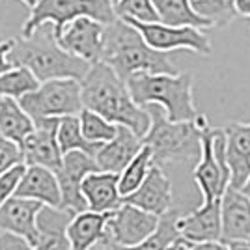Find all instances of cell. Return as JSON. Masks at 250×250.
Segmentation results:
<instances>
[{
	"label": "cell",
	"instance_id": "d6a6232c",
	"mask_svg": "<svg viewBox=\"0 0 250 250\" xmlns=\"http://www.w3.org/2000/svg\"><path fill=\"white\" fill-rule=\"evenodd\" d=\"M26 167H28L26 163H19V165L11 167L10 170H6L4 174H0V206L11 196H15L19 183L26 172Z\"/></svg>",
	"mask_w": 250,
	"mask_h": 250
},
{
	"label": "cell",
	"instance_id": "1f68e13d",
	"mask_svg": "<svg viewBox=\"0 0 250 250\" xmlns=\"http://www.w3.org/2000/svg\"><path fill=\"white\" fill-rule=\"evenodd\" d=\"M116 13L120 17H131L144 22L159 21V15L151 0H120L116 4Z\"/></svg>",
	"mask_w": 250,
	"mask_h": 250
},
{
	"label": "cell",
	"instance_id": "ab89813d",
	"mask_svg": "<svg viewBox=\"0 0 250 250\" xmlns=\"http://www.w3.org/2000/svg\"><path fill=\"white\" fill-rule=\"evenodd\" d=\"M90 250H116V249L112 247V243H110V241L103 239V241H99L94 249H90Z\"/></svg>",
	"mask_w": 250,
	"mask_h": 250
},
{
	"label": "cell",
	"instance_id": "52a82bcc",
	"mask_svg": "<svg viewBox=\"0 0 250 250\" xmlns=\"http://www.w3.org/2000/svg\"><path fill=\"white\" fill-rule=\"evenodd\" d=\"M21 106L34 118H63L83 112V86L77 79H52L40 84L38 90L22 95Z\"/></svg>",
	"mask_w": 250,
	"mask_h": 250
},
{
	"label": "cell",
	"instance_id": "9a60e30c",
	"mask_svg": "<svg viewBox=\"0 0 250 250\" xmlns=\"http://www.w3.org/2000/svg\"><path fill=\"white\" fill-rule=\"evenodd\" d=\"M172 198H174V192H172L170 177L167 176L165 168L153 165L146 179L142 181V185L135 192L124 196V202L163 217L172 209Z\"/></svg>",
	"mask_w": 250,
	"mask_h": 250
},
{
	"label": "cell",
	"instance_id": "74e56055",
	"mask_svg": "<svg viewBox=\"0 0 250 250\" xmlns=\"http://www.w3.org/2000/svg\"><path fill=\"white\" fill-rule=\"evenodd\" d=\"M237 11L243 17H250V0H237Z\"/></svg>",
	"mask_w": 250,
	"mask_h": 250
},
{
	"label": "cell",
	"instance_id": "7bdbcfd3",
	"mask_svg": "<svg viewBox=\"0 0 250 250\" xmlns=\"http://www.w3.org/2000/svg\"><path fill=\"white\" fill-rule=\"evenodd\" d=\"M110 2H112V4H114V6H116V4H118V2H120V0H110Z\"/></svg>",
	"mask_w": 250,
	"mask_h": 250
},
{
	"label": "cell",
	"instance_id": "277c9868",
	"mask_svg": "<svg viewBox=\"0 0 250 250\" xmlns=\"http://www.w3.org/2000/svg\"><path fill=\"white\" fill-rule=\"evenodd\" d=\"M151 116V127L142 138L151 147L153 165H181L198 161L202 155V135L209 127L206 114L200 112L192 122H172L159 104L146 106Z\"/></svg>",
	"mask_w": 250,
	"mask_h": 250
},
{
	"label": "cell",
	"instance_id": "ac0fdd59",
	"mask_svg": "<svg viewBox=\"0 0 250 250\" xmlns=\"http://www.w3.org/2000/svg\"><path fill=\"white\" fill-rule=\"evenodd\" d=\"M222 241L250 243V198L239 188L228 187L222 194Z\"/></svg>",
	"mask_w": 250,
	"mask_h": 250
},
{
	"label": "cell",
	"instance_id": "ba28073f",
	"mask_svg": "<svg viewBox=\"0 0 250 250\" xmlns=\"http://www.w3.org/2000/svg\"><path fill=\"white\" fill-rule=\"evenodd\" d=\"M192 177L198 185L204 202L222 198L231 181L228 161H226V135L224 129L208 127L202 135V155H200Z\"/></svg>",
	"mask_w": 250,
	"mask_h": 250
},
{
	"label": "cell",
	"instance_id": "f1b7e54d",
	"mask_svg": "<svg viewBox=\"0 0 250 250\" xmlns=\"http://www.w3.org/2000/svg\"><path fill=\"white\" fill-rule=\"evenodd\" d=\"M151 167H153L151 147L144 144V147L136 153L135 159L120 174V192H122V196H127V194L135 192L136 188L142 185V181L146 179Z\"/></svg>",
	"mask_w": 250,
	"mask_h": 250
},
{
	"label": "cell",
	"instance_id": "4dcf8cb0",
	"mask_svg": "<svg viewBox=\"0 0 250 250\" xmlns=\"http://www.w3.org/2000/svg\"><path fill=\"white\" fill-rule=\"evenodd\" d=\"M79 118H81L83 135L90 142H103L104 144V142L112 140L116 133H118V125L108 122L104 116L97 114V112L86 108V106L83 108V112L79 114Z\"/></svg>",
	"mask_w": 250,
	"mask_h": 250
},
{
	"label": "cell",
	"instance_id": "83f0119b",
	"mask_svg": "<svg viewBox=\"0 0 250 250\" xmlns=\"http://www.w3.org/2000/svg\"><path fill=\"white\" fill-rule=\"evenodd\" d=\"M40 79L28 67L13 65L6 73L0 75V97L21 99L22 95L30 94L40 88Z\"/></svg>",
	"mask_w": 250,
	"mask_h": 250
},
{
	"label": "cell",
	"instance_id": "d590c367",
	"mask_svg": "<svg viewBox=\"0 0 250 250\" xmlns=\"http://www.w3.org/2000/svg\"><path fill=\"white\" fill-rule=\"evenodd\" d=\"M168 250H229L228 243L224 241H202V243H190V241L179 239Z\"/></svg>",
	"mask_w": 250,
	"mask_h": 250
},
{
	"label": "cell",
	"instance_id": "3957f363",
	"mask_svg": "<svg viewBox=\"0 0 250 250\" xmlns=\"http://www.w3.org/2000/svg\"><path fill=\"white\" fill-rule=\"evenodd\" d=\"M8 58L13 65L28 67L40 79V83L52 79L83 81L92 67L90 62L62 49L51 22L42 24L28 38H15Z\"/></svg>",
	"mask_w": 250,
	"mask_h": 250
},
{
	"label": "cell",
	"instance_id": "7c38bea8",
	"mask_svg": "<svg viewBox=\"0 0 250 250\" xmlns=\"http://www.w3.org/2000/svg\"><path fill=\"white\" fill-rule=\"evenodd\" d=\"M36 129L22 142V157L26 165H40L58 172L62 167L63 153L58 144V124L60 118L34 120Z\"/></svg>",
	"mask_w": 250,
	"mask_h": 250
},
{
	"label": "cell",
	"instance_id": "9c48e42d",
	"mask_svg": "<svg viewBox=\"0 0 250 250\" xmlns=\"http://www.w3.org/2000/svg\"><path fill=\"white\" fill-rule=\"evenodd\" d=\"M136 26L140 34L144 36L153 49L157 51H177V49H188V51L202 54V56H209L213 52L209 38L204 34V28H196V26H170L161 21L155 22H144L136 21L131 17H124Z\"/></svg>",
	"mask_w": 250,
	"mask_h": 250
},
{
	"label": "cell",
	"instance_id": "f35d334b",
	"mask_svg": "<svg viewBox=\"0 0 250 250\" xmlns=\"http://www.w3.org/2000/svg\"><path fill=\"white\" fill-rule=\"evenodd\" d=\"M229 250H250V243H243V241H229Z\"/></svg>",
	"mask_w": 250,
	"mask_h": 250
},
{
	"label": "cell",
	"instance_id": "4316f807",
	"mask_svg": "<svg viewBox=\"0 0 250 250\" xmlns=\"http://www.w3.org/2000/svg\"><path fill=\"white\" fill-rule=\"evenodd\" d=\"M179 215L181 213L176 209H170L168 213H165L161 217V222H159V228L155 233L151 237H147L146 241H142L140 245H135V247H114L112 245V247L116 250H168L179 239H183L176 226Z\"/></svg>",
	"mask_w": 250,
	"mask_h": 250
},
{
	"label": "cell",
	"instance_id": "d6986e66",
	"mask_svg": "<svg viewBox=\"0 0 250 250\" xmlns=\"http://www.w3.org/2000/svg\"><path fill=\"white\" fill-rule=\"evenodd\" d=\"M226 135V161L231 172V188H243L250 177V124H229Z\"/></svg>",
	"mask_w": 250,
	"mask_h": 250
},
{
	"label": "cell",
	"instance_id": "8992f818",
	"mask_svg": "<svg viewBox=\"0 0 250 250\" xmlns=\"http://www.w3.org/2000/svg\"><path fill=\"white\" fill-rule=\"evenodd\" d=\"M79 17H92L95 21L108 24L120 15L110 0H38L30 10V17L22 26V38H28L42 24L51 22L56 40L62 36L67 24Z\"/></svg>",
	"mask_w": 250,
	"mask_h": 250
},
{
	"label": "cell",
	"instance_id": "e575fe53",
	"mask_svg": "<svg viewBox=\"0 0 250 250\" xmlns=\"http://www.w3.org/2000/svg\"><path fill=\"white\" fill-rule=\"evenodd\" d=\"M0 250H36V247L22 235L0 229Z\"/></svg>",
	"mask_w": 250,
	"mask_h": 250
},
{
	"label": "cell",
	"instance_id": "5b68a950",
	"mask_svg": "<svg viewBox=\"0 0 250 250\" xmlns=\"http://www.w3.org/2000/svg\"><path fill=\"white\" fill-rule=\"evenodd\" d=\"M125 83L140 106L159 104L172 122H192L198 118L190 73H135Z\"/></svg>",
	"mask_w": 250,
	"mask_h": 250
},
{
	"label": "cell",
	"instance_id": "ffe728a7",
	"mask_svg": "<svg viewBox=\"0 0 250 250\" xmlns=\"http://www.w3.org/2000/svg\"><path fill=\"white\" fill-rule=\"evenodd\" d=\"M77 213L65 208L43 206L38 213V241L36 250H71L67 226Z\"/></svg>",
	"mask_w": 250,
	"mask_h": 250
},
{
	"label": "cell",
	"instance_id": "cb8c5ba5",
	"mask_svg": "<svg viewBox=\"0 0 250 250\" xmlns=\"http://www.w3.org/2000/svg\"><path fill=\"white\" fill-rule=\"evenodd\" d=\"M36 129V122L24 108L19 99L0 97V133L22 146L26 136Z\"/></svg>",
	"mask_w": 250,
	"mask_h": 250
},
{
	"label": "cell",
	"instance_id": "7402d4cb",
	"mask_svg": "<svg viewBox=\"0 0 250 250\" xmlns=\"http://www.w3.org/2000/svg\"><path fill=\"white\" fill-rule=\"evenodd\" d=\"M15 196L38 200L45 206L62 208V188L56 172L40 165H28Z\"/></svg>",
	"mask_w": 250,
	"mask_h": 250
},
{
	"label": "cell",
	"instance_id": "b9f144b4",
	"mask_svg": "<svg viewBox=\"0 0 250 250\" xmlns=\"http://www.w3.org/2000/svg\"><path fill=\"white\" fill-rule=\"evenodd\" d=\"M22 4H24V6H28V8H34V6H36V4H38V0H21Z\"/></svg>",
	"mask_w": 250,
	"mask_h": 250
},
{
	"label": "cell",
	"instance_id": "4fadbf2b",
	"mask_svg": "<svg viewBox=\"0 0 250 250\" xmlns=\"http://www.w3.org/2000/svg\"><path fill=\"white\" fill-rule=\"evenodd\" d=\"M104 24L92 17H79L65 26L58 43L62 49L83 58L86 62L95 63L103 58Z\"/></svg>",
	"mask_w": 250,
	"mask_h": 250
},
{
	"label": "cell",
	"instance_id": "603a6c76",
	"mask_svg": "<svg viewBox=\"0 0 250 250\" xmlns=\"http://www.w3.org/2000/svg\"><path fill=\"white\" fill-rule=\"evenodd\" d=\"M108 217L110 213H97L92 209L77 213L67 226V237L71 243V250H90L99 241H103L106 235L104 229H106Z\"/></svg>",
	"mask_w": 250,
	"mask_h": 250
},
{
	"label": "cell",
	"instance_id": "836d02e7",
	"mask_svg": "<svg viewBox=\"0 0 250 250\" xmlns=\"http://www.w3.org/2000/svg\"><path fill=\"white\" fill-rule=\"evenodd\" d=\"M19 163H24L21 146L0 133V174H4L6 170H10Z\"/></svg>",
	"mask_w": 250,
	"mask_h": 250
},
{
	"label": "cell",
	"instance_id": "484cf974",
	"mask_svg": "<svg viewBox=\"0 0 250 250\" xmlns=\"http://www.w3.org/2000/svg\"><path fill=\"white\" fill-rule=\"evenodd\" d=\"M58 144L62 153L67 151H86L92 157L97 155V151L103 147V142H90L86 140L81 129V118L79 116H63L58 124Z\"/></svg>",
	"mask_w": 250,
	"mask_h": 250
},
{
	"label": "cell",
	"instance_id": "2e32d148",
	"mask_svg": "<svg viewBox=\"0 0 250 250\" xmlns=\"http://www.w3.org/2000/svg\"><path fill=\"white\" fill-rule=\"evenodd\" d=\"M45 204L38 200L11 196L0 206V229L22 235L32 245L38 241V213Z\"/></svg>",
	"mask_w": 250,
	"mask_h": 250
},
{
	"label": "cell",
	"instance_id": "6da1fadb",
	"mask_svg": "<svg viewBox=\"0 0 250 250\" xmlns=\"http://www.w3.org/2000/svg\"><path fill=\"white\" fill-rule=\"evenodd\" d=\"M83 103L86 108L104 116L116 125L133 129L138 136H146L151 127V116L146 106H140L133 99L127 83L106 62L92 63L88 73L81 81Z\"/></svg>",
	"mask_w": 250,
	"mask_h": 250
},
{
	"label": "cell",
	"instance_id": "44dd1931",
	"mask_svg": "<svg viewBox=\"0 0 250 250\" xmlns=\"http://www.w3.org/2000/svg\"><path fill=\"white\" fill-rule=\"evenodd\" d=\"M83 196L88 204V209L97 213H112L124 204L120 192V174L114 172H92L84 177Z\"/></svg>",
	"mask_w": 250,
	"mask_h": 250
},
{
	"label": "cell",
	"instance_id": "e0dca14e",
	"mask_svg": "<svg viewBox=\"0 0 250 250\" xmlns=\"http://www.w3.org/2000/svg\"><path fill=\"white\" fill-rule=\"evenodd\" d=\"M142 147H144L142 136H138L133 129L125 125H118L116 136L112 140L104 142L103 147L97 151L95 161L99 165V170L122 174L124 168L135 159V155Z\"/></svg>",
	"mask_w": 250,
	"mask_h": 250
},
{
	"label": "cell",
	"instance_id": "8d00e7d4",
	"mask_svg": "<svg viewBox=\"0 0 250 250\" xmlns=\"http://www.w3.org/2000/svg\"><path fill=\"white\" fill-rule=\"evenodd\" d=\"M13 43H15V38H10V40L0 42V75L6 73L8 69H11V67H13V63H11L10 58H8L11 47H13Z\"/></svg>",
	"mask_w": 250,
	"mask_h": 250
},
{
	"label": "cell",
	"instance_id": "d4e9b609",
	"mask_svg": "<svg viewBox=\"0 0 250 250\" xmlns=\"http://www.w3.org/2000/svg\"><path fill=\"white\" fill-rule=\"evenodd\" d=\"M159 15V21L170 26H196V28H213L208 19L196 13L192 0H151Z\"/></svg>",
	"mask_w": 250,
	"mask_h": 250
},
{
	"label": "cell",
	"instance_id": "60d3db41",
	"mask_svg": "<svg viewBox=\"0 0 250 250\" xmlns=\"http://www.w3.org/2000/svg\"><path fill=\"white\" fill-rule=\"evenodd\" d=\"M241 190H243V192H245V194H247V196H249V198H250V177H249V179H247V183H245V187L241 188Z\"/></svg>",
	"mask_w": 250,
	"mask_h": 250
},
{
	"label": "cell",
	"instance_id": "7a4b0ae2",
	"mask_svg": "<svg viewBox=\"0 0 250 250\" xmlns=\"http://www.w3.org/2000/svg\"><path fill=\"white\" fill-rule=\"evenodd\" d=\"M101 60L108 63L124 81L135 73H177L174 63L170 62V54L153 49L140 30L124 17L104 24Z\"/></svg>",
	"mask_w": 250,
	"mask_h": 250
},
{
	"label": "cell",
	"instance_id": "5bb4252c",
	"mask_svg": "<svg viewBox=\"0 0 250 250\" xmlns=\"http://www.w3.org/2000/svg\"><path fill=\"white\" fill-rule=\"evenodd\" d=\"M222 198L202 202L198 209L188 215H179L176 226L181 237L190 243L222 241Z\"/></svg>",
	"mask_w": 250,
	"mask_h": 250
},
{
	"label": "cell",
	"instance_id": "8fae6325",
	"mask_svg": "<svg viewBox=\"0 0 250 250\" xmlns=\"http://www.w3.org/2000/svg\"><path fill=\"white\" fill-rule=\"evenodd\" d=\"M92 172H99V165L86 151H67L63 153V161L60 170L56 172L60 188H62V208L71 209L73 213H81L88 209V204L83 196L84 177Z\"/></svg>",
	"mask_w": 250,
	"mask_h": 250
},
{
	"label": "cell",
	"instance_id": "30bf717a",
	"mask_svg": "<svg viewBox=\"0 0 250 250\" xmlns=\"http://www.w3.org/2000/svg\"><path fill=\"white\" fill-rule=\"evenodd\" d=\"M159 222V215L124 202L106 220L104 239L110 241L114 247H135L155 233Z\"/></svg>",
	"mask_w": 250,
	"mask_h": 250
},
{
	"label": "cell",
	"instance_id": "f546056e",
	"mask_svg": "<svg viewBox=\"0 0 250 250\" xmlns=\"http://www.w3.org/2000/svg\"><path fill=\"white\" fill-rule=\"evenodd\" d=\"M192 8L198 15L211 22V26L224 28L233 21L237 11V0H192Z\"/></svg>",
	"mask_w": 250,
	"mask_h": 250
}]
</instances>
